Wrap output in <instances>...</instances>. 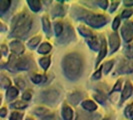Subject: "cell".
<instances>
[{"label": "cell", "mask_w": 133, "mask_h": 120, "mask_svg": "<svg viewBox=\"0 0 133 120\" xmlns=\"http://www.w3.org/2000/svg\"><path fill=\"white\" fill-rule=\"evenodd\" d=\"M63 71L70 80H76L80 77L83 70V61L79 54L70 53L66 55L62 62Z\"/></svg>", "instance_id": "1"}, {"label": "cell", "mask_w": 133, "mask_h": 120, "mask_svg": "<svg viewBox=\"0 0 133 120\" xmlns=\"http://www.w3.org/2000/svg\"><path fill=\"white\" fill-rule=\"evenodd\" d=\"M32 24V20L31 17L27 14H20L19 16H17V18L15 20V24H14V29L12 35L14 37H21L30 30Z\"/></svg>", "instance_id": "2"}, {"label": "cell", "mask_w": 133, "mask_h": 120, "mask_svg": "<svg viewBox=\"0 0 133 120\" xmlns=\"http://www.w3.org/2000/svg\"><path fill=\"white\" fill-rule=\"evenodd\" d=\"M84 20L86 21L87 24H89L90 26L94 28H99L105 25L107 22L106 17L100 14H88L84 17Z\"/></svg>", "instance_id": "3"}, {"label": "cell", "mask_w": 133, "mask_h": 120, "mask_svg": "<svg viewBox=\"0 0 133 120\" xmlns=\"http://www.w3.org/2000/svg\"><path fill=\"white\" fill-rule=\"evenodd\" d=\"M59 98V92L55 89H48L46 91H43L41 94V99L43 102H46L48 104H53L57 102Z\"/></svg>", "instance_id": "4"}, {"label": "cell", "mask_w": 133, "mask_h": 120, "mask_svg": "<svg viewBox=\"0 0 133 120\" xmlns=\"http://www.w3.org/2000/svg\"><path fill=\"white\" fill-rule=\"evenodd\" d=\"M11 60H13L12 57H11ZM13 66L16 67L17 69L26 70L30 66V61L27 59V58H20V59L13 60Z\"/></svg>", "instance_id": "5"}, {"label": "cell", "mask_w": 133, "mask_h": 120, "mask_svg": "<svg viewBox=\"0 0 133 120\" xmlns=\"http://www.w3.org/2000/svg\"><path fill=\"white\" fill-rule=\"evenodd\" d=\"M109 43H110V48H111V52L110 53H114L118 47H119L120 44V40L118 35L116 33H112L109 37Z\"/></svg>", "instance_id": "6"}, {"label": "cell", "mask_w": 133, "mask_h": 120, "mask_svg": "<svg viewBox=\"0 0 133 120\" xmlns=\"http://www.w3.org/2000/svg\"><path fill=\"white\" fill-rule=\"evenodd\" d=\"M73 37H74V33H73L72 28H71V26H67L66 30H65L64 33H63V36H62L58 41H59V43H61V42H62V43H67V42H70Z\"/></svg>", "instance_id": "7"}, {"label": "cell", "mask_w": 133, "mask_h": 120, "mask_svg": "<svg viewBox=\"0 0 133 120\" xmlns=\"http://www.w3.org/2000/svg\"><path fill=\"white\" fill-rule=\"evenodd\" d=\"M133 71V62L131 61H126L122 62L120 64L118 73H131Z\"/></svg>", "instance_id": "8"}, {"label": "cell", "mask_w": 133, "mask_h": 120, "mask_svg": "<svg viewBox=\"0 0 133 120\" xmlns=\"http://www.w3.org/2000/svg\"><path fill=\"white\" fill-rule=\"evenodd\" d=\"M121 32H122V35H123V38H124V40H125L126 42H130V41L133 39L132 29L130 28V26H129L128 24H126V25L123 26L122 30H121Z\"/></svg>", "instance_id": "9"}, {"label": "cell", "mask_w": 133, "mask_h": 120, "mask_svg": "<svg viewBox=\"0 0 133 120\" xmlns=\"http://www.w3.org/2000/svg\"><path fill=\"white\" fill-rule=\"evenodd\" d=\"M10 48L15 54H21L24 52V46L22 45L21 42L18 41H13L10 43Z\"/></svg>", "instance_id": "10"}, {"label": "cell", "mask_w": 133, "mask_h": 120, "mask_svg": "<svg viewBox=\"0 0 133 120\" xmlns=\"http://www.w3.org/2000/svg\"><path fill=\"white\" fill-rule=\"evenodd\" d=\"M133 91V87L130 84V82H126L124 89H123V92H122V97H121V101H124L126 100L128 97H130V95L132 94Z\"/></svg>", "instance_id": "11"}, {"label": "cell", "mask_w": 133, "mask_h": 120, "mask_svg": "<svg viewBox=\"0 0 133 120\" xmlns=\"http://www.w3.org/2000/svg\"><path fill=\"white\" fill-rule=\"evenodd\" d=\"M98 118H99V115L98 114L93 115V114H87V113H83V112H78L76 120H97Z\"/></svg>", "instance_id": "12"}, {"label": "cell", "mask_w": 133, "mask_h": 120, "mask_svg": "<svg viewBox=\"0 0 133 120\" xmlns=\"http://www.w3.org/2000/svg\"><path fill=\"white\" fill-rule=\"evenodd\" d=\"M62 116H63L64 120H72L73 112H72L71 108L67 105H64L62 108Z\"/></svg>", "instance_id": "13"}, {"label": "cell", "mask_w": 133, "mask_h": 120, "mask_svg": "<svg viewBox=\"0 0 133 120\" xmlns=\"http://www.w3.org/2000/svg\"><path fill=\"white\" fill-rule=\"evenodd\" d=\"M107 53V47H106V42L104 38H102V44H101V49H100V53L99 56H98V59H97V64L99 63L101 60L104 58V56L106 55Z\"/></svg>", "instance_id": "14"}, {"label": "cell", "mask_w": 133, "mask_h": 120, "mask_svg": "<svg viewBox=\"0 0 133 120\" xmlns=\"http://www.w3.org/2000/svg\"><path fill=\"white\" fill-rule=\"evenodd\" d=\"M82 107L85 109V110H88V111H94L97 106L96 104L94 103L93 101H90V100H85L82 102Z\"/></svg>", "instance_id": "15"}, {"label": "cell", "mask_w": 133, "mask_h": 120, "mask_svg": "<svg viewBox=\"0 0 133 120\" xmlns=\"http://www.w3.org/2000/svg\"><path fill=\"white\" fill-rule=\"evenodd\" d=\"M87 43L89 44V46L91 47L93 50H97L98 48H99V43H98V41H97V38L95 37V36H91V37H88L87 38Z\"/></svg>", "instance_id": "16"}, {"label": "cell", "mask_w": 133, "mask_h": 120, "mask_svg": "<svg viewBox=\"0 0 133 120\" xmlns=\"http://www.w3.org/2000/svg\"><path fill=\"white\" fill-rule=\"evenodd\" d=\"M81 98H82V95H81L79 92H74V93L69 95V101H70L73 105L78 104V102L81 100Z\"/></svg>", "instance_id": "17"}, {"label": "cell", "mask_w": 133, "mask_h": 120, "mask_svg": "<svg viewBox=\"0 0 133 120\" xmlns=\"http://www.w3.org/2000/svg\"><path fill=\"white\" fill-rule=\"evenodd\" d=\"M28 4H29L30 8L32 9V11H34V12L39 11L40 8H41V3H40V1H38V0H29L28 1Z\"/></svg>", "instance_id": "18"}, {"label": "cell", "mask_w": 133, "mask_h": 120, "mask_svg": "<svg viewBox=\"0 0 133 120\" xmlns=\"http://www.w3.org/2000/svg\"><path fill=\"white\" fill-rule=\"evenodd\" d=\"M42 23H43V29H44L45 33L48 35V37H50V30H51V28H50V22H49V20H48V18H47L46 16H44L42 18Z\"/></svg>", "instance_id": "19"}, {"label": "cell", "mask_w": 133, "mask_h": 120, "mask_svg": "<svg viewBox=\"0 0 133 120\" xmlns=\"http://www.w3.org/2000/svg\"><path fill=\"white\" fill-rule=\"evenodd\" d=\"M51 50V45L49 43H43L38 49V52L41 54H46Z\"/></svg>", "instance_id": "20"}, {"label": "cell", "mask_w": 133, "mask_h": 120, "mask_svg": "<svg viewBox=\"0 0 133 120\" xmlns=\"http://www.w3.org/2000/svg\"><path fill=\"white\" fill-rule=\"evenodd\" d=\"M17 95H18V90H17L15 87H10V89H9L8 92H7V97H8V99H13Z\"/></svg>", "instance_id": "21"}, {"label": "cell", "mask_w": 133, "mask_h": 120, "mask_svg": "<svg viewBox=\"0 0 133 120\" xmlns=\"http://www.w3.org/2000/svg\"><path fill=\"white\" fill-rule=\"evenodd\" d=\"M34 113L37 114L38 116H47V114H48V110H47L46 108H43V107H38V108H36L35 110H34Z\"/></svg>", "instance_id": "22"}, {"label": "cell", "mask_w": 133, "mask_h": 120, "mask_svg": "<svg viewBox=\"0 0 133 120\" xmlns=\"http://www.w3.org/2000/svg\"><path fill=\"white\" fill-rule=\"evenodd\" d=\"M10 1H8V0H1L0 1V11H6L7 9H8V7L10 6Z\"/></svg>", "instance_id": "23"}, {"label": "cell", "mask_w": 133, "mask_h": 120, "mask_svg": "<svg viewBox=\"0 0 133 120\" xmlns=\"http://www.w3.org/2000/svg\"><path fill=\"white\" fill-rule=\"evenodd\" d=\"M39 63H40V65L46 70L47 68L49 67V65H50V59H49L48 57H43V58L40 59Z\"/></svg>", "instance_id": "24"}, {"label": "cell", "mask_w": 133, "mask_h": 120, "mask_svg": "<svg viewBox=\"0 0 133 120\" xmlns=\"http://www.w3.org/2000/svg\"><path fill=\"white\" fill-rule=\"evenodd\" d=\"M54 29H55V34H56V36H59V35H61V33L63 32V26H62V24L59 23V22L55 23Z\"/></svg>", "instance_id": "25"}, {"label": "cell", "mask_w": 133, "mask_h": 120, "mask_svg": "<svg viewBox=\"0 0 133 120\" xmlns=\"http://www.w3.org/2000/svg\"><path fill=\"white\" fill-rule=\"evenodd\" d=\"M79 31H80V33L82 34L84 37L86 36L87 38H88V37H91V36H93V35H92V32H91L90 30L86 29V28H84V27H79Z\"/></svg>", "instance_id": "26"}, {"label": "cell", "mask_w": 133, "mask_h": 120, "mask_svg": "<svg viewBox=\"0 0 133 120\" xmlns=\"http://www.w3.org/2000/svg\"><path fill=\"white\" fill-rule=\"evenodd\" d=\"M52 14H53L54 16H56V15H58V16L64 15V9L60 6V5H58V6L55 7V9H54V11Z\"/></svg>", "instance_id": "27"}, {"label": "cell", "mask_w": 133, "mask_h": 120, "mask_svg": "<svg viewBox=\"0 0 133 120\" xmlns=\"http://www.w3.org/2000/svg\"><path fill=\"white\" fill-rule=\"evenodd\" d=\"M39 41H40V36H36V37L32 38V39L28 42V45L33 48V47H35L38 43H39Z\"/></svg>", "instance_id": "28"}, {"label": "cell", "mask_w": 133, "mask_h": 120, "mask_svg": "<svg viewBox=\"0 0 133 120\" xmlns=\"http://www.w3.org/2000/svg\"><path fill=\"white\" fill-rule=\"evenodd\" d=\"M112 66H113V61H109V62H106V63L104 64V66H103V68H104V73H105V74L109 73V71L111 70Z\"/></svg>", "instance_id": "29"}, {"label": "cell", "mask_w": 133, "mask_h": 120, "mask_svg": "<svg viewBox=\"0 0 133 120\" xmlns=\"http://www.w3.org/2000/svg\"><path fill=\"white\" fill-rule=\"evenodd\" d=\"M125 114H126V116L128 118L133 119V106L132 105L127 106V108L125 109Z\"/></svg>", "instance_id": "30"}, {"label": "cell", "mask_w": 133, "mask_h": 120, "mask_svg": "<svg viewBox=\"0 0 133 120\" xmlns=\"http://www.w3.org/2000/svg\"><path fill=\"white\" fill-rule=\"evenodd\" d=\"M125 54H126V56L128 58L133 59V45H130V46L127 47L126 50H125Z\"/></svg>", "instance_id": "31"}, {"label": "cell", "mask_w": 133, "mask_h": 120, "mask_svg": "<svg viewBox=\"0 0 133 120\" xmlns=\"http://www.w3.org/2000/svg\"><path fill=\"white\" fill-rule=\"evenodd\" d=\"M26 106H27L26 103H24V102H22V101H17V102H15L14 104H12V107L18 108V109H23V108H25Z\"/></svg>", "instance_id": "32"}, {"label": "cell", "mask_w": 133, "mask_h": 120, "mask_svg": "<svg viewBox=\"0 0 133 120\" xmlns=\"http://www.w3.org/2000/svg\"><path fill=\"white\" fill-rule=\"evenodd\" d=\"M10 84H11V82H10V80L8 79L7 77H4L3 79L1 80V86L3 87V88H7V87L10 86Z\"/></svg>", "instance_id": "33"}, {"label": "cell", "mask_w": 133, "mask_h": 120, "mask_svg": "<svg viewBox=\"0 0 133 120\" xmlns=\"http://www.w3.org/2000/svg\"><path fill=\"white\" fill-rule=\"evenodd\" d=\"M132 12H133L132 10H129V9L128 10H124L122 12V17L123 18H128V17H130L132 15Z\"/></svg>", "instance_id": "34"}, {"label": "cell", "mask_w": 133, "mask_h": 120, "mask_svg": "<svg viewBox=\"0 0 133 120\" xmlns=\"http://www.w3.org/2000/svg\"><path fill=\"white\" fill-rule=\"evenodd\" d=\"M119 24H120V20L118 17H116L115 19H114L113 21V24H112V28H113L114 30H116L117 29V27L119 26Z\"/></svg>", "instance_id": "35"}, {"label": "cell", "mask_w": 133, "mask_h": 120, "mask_svg": "<svg viewBox=\"0 0 133 120\" xmlns=\"http://www.w3.org/2000/svg\"><path fill=\"white\" fill-rule=\"evenodd\" d=\"M10 120H21V115L18 113H16V112H14V113H12V115H11Z\"/></svg>", "instance_id": "36"}, {"label": "cell", "mask_w": 133, "mask_h": 120, "mask_svg": "<svg viewBox=\"0 0 133 120\" xmlns=\"http://www.w3.org/2000/svg\"><path fill=\"white\" fill-rule=\"evenodd\" d=\"M32 81H33L34 83H40L41 82V76L40 75H34L32 76Z\"/></svg>", "instance_id": "37"}, {"label": "cell", "mask_w": 133, "mask_h": 120, "mask_svg": "<svg viewBox=\"0 0 133 120\" xmlns=\"http://www.w3.org/2000/svg\"><path fill=\"white\" fill-rule=\"evenodd\" d=\"M118 4H119V2H118V1H112V5H111V8H110V11H111V12H113L114 10L117 8Z\"/></svg>", "instance_id": "38"}, {"label": "cell", "mask_w": 133, "mask_h": 120, "mask_svg": "<svg viewBox=\"0 0 133 120\" xmlns=\"http://www.w3.org/2000/svg\"><path fill=\"white\" fill-rule=\"evenodd\" d=\"M23 99L24 100H29L30 98H31V93L29 92V91H27V92H25V93L23 94Z\"/></svg>", "instance_id": "39"}, {"label": "cell", "mask_w": 133, "mask_h": 120, "mask_svg": "<svg viewBox=\"0 0 133 120\" xmlns=\"http://www.w3.org/2000/svg\"><path fill=\"white\" fill-rule=\"evenodd\" d=\"M6 114H7L6 108H1V109H0V116H1V117H5Z\"/></svg>", "instance_id": "40"}, {"label": "cell", "mask_w": 133, "mask_h": 120, "mask_svg": "<svg viewBox=\"0 0 133 120\" xmlns=\"http://www.w3.org/2000/svg\"><path fill=\"white\" fill-rule=\"evenodd\" d=\"M120 86H121V80H118V82L115 84V86H114L113 90L112 91H116V90H119L120 89Z\"/></svg>", "instance_id": "41"}, {"label": "cell", "mask_w": 133, "mask_h": 120, "mask_svg": "<svg viewBox=\"0 0 133 120\" xmlns=\"http://www.w3.org/2000/svg\"><path fill=\"white\" fill-rule=\"evenodd\" d=\"M16 82H17V84H18V86L20 87V88H23V87L25 86L24 85V81L21 79H16Z\"/></svg>", "instance_id": "42"}, {"label": "cell", "mask_w": 133, "mask_h": 120, "mask_svg": "<svg viewBox=\"0 0 133 120\" xmlns=\"http://www.w3.org/2000/svg\"><path fill=\"white\" fill-rule=\"evenodd\" d=\"M100 76H101V70H98L97 72H95V73L93 74L94 79H98V78H100Z\"/></svg>", "instance_id": "43"}, {"label": "cell", "mask_w": 133, "mask_h": 120, "mask_svg": "<svg viewBox=\"0 0 133 120\" xmlns=\"http://www.w3.org/2000/svg\"><path fill=\"white\" fill-rule=\"evenodd\" d=\"M124 4L126 6H131V5H133V0H125L124 1Z\"/></svg>", "instance_id": "44"}, {"label": "cell", "mask_w": 133, "mask_h": 120, "mask_svg": "<svg viewBox=\"0 0 133 120\" xmlns=\"http://www.w3.org/2000/svg\"><path fill=\"white\" fill-rule=\"evenodd\" d=\"M107 3H108V1H101L100 2V6L102 7L103 9H105L107 7Z\"/></svg>", "instance_id": "45"}, {"label": "cell", "mask_w": 133, "mask_h": 120, "mask_svg": "<svg viewBox=\"0 0 133 120\" xmlns=\"http://www.w3.org/2000/svg\"><path fill=\"white\" fill-rule=\"evenodd\" d=\"M42 120H55V119H54L53 115H48V116H45Z\"/></svg>", "instance_id": "46"}, {"label": "cell", "mask_w": 133, "mask_h": 120, "mask_svg": "<svg viewBox=\"0 0 133 120\" xmlns=\"http://www.w3.org/2000/svg\"><path fill=\"white\" fill-rule=\"evenodd\" d=\"M2 49H3V52H4V53L6 54V52H7V48H6V46H5V45H3V46H2Z\"/></svg>", "instance_id": "47"}, {"label": "cell", "mask_w": 133, "mask_h": 120, "mask_svg": "<svg viewBox=\"0 0 133 120\" xmlns=\"http://www.w3.org/2000/svg\"><path fill=\"white\" fill-rule=\"evenodd\" d=\"M0 29H2V24L0 23Z\"/></svg>", "instance_id": "48"}, {"label": "cell", "mask_w": 133, "mask_h": 120, "mask_svg": "<svg viewBox=\"0 0 133 120\" xmlns=\"http://www.w3.org/2000/svg\"><path fill=\"white\" fill-rule=\"evenodd\" d=\"M26 120H33V119H31V118H27Z\"/></svg>", "instance_id": "49"}, {"label": "cell", "mask_w": 133, "mask_h": 120, "mask_svg": "<svg viewBox=\"0 0 133 120\" xmlns=\"http://www.w3.org/2000/svg\"><path fill=\"white\" fill-rule=\"evenodd\" d=\"M0 58H1V52H0Z\"/></svg>", "instance_id": "50"}, {"label": "cell", "mask_w": 133, "mask_h": 120, "mask_svg": "<svg viewBox=\"0 0 133 120\" xmlns=\"http://www.w3.org/2000/svg\"><path fill=\"white\" fill-rule=\"evenodd\" d=\"M103 120H109V119H107V118H106V119H103Z\"/></svg>", "instance_id": "51"}, {"label": "cell", "mask_w": 133, "mask_h": 120, "mask_svg": "<svg viewBox=\"0 0 133 120\" xmlns=\"http://www.w3.org/2000/svg\"><path fill=\"white\" fill-rule=\"evenodd\" d=\"M0 102H1V99H0Z\"/></svg>", "instance_id": "52"}]
</instances>
